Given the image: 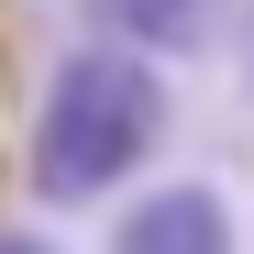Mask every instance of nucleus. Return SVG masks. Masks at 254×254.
I'll list each match as a JSON object with an SVG mask.
<instances>
[{"label": "nucleus", "mask_w": 254, "mask_h": 254, "mask_svg": "<svg viewBox=\"0 0 254 254\" xmlns=\"http://www.w3.org/2000/svg\"><path fill=\"white\" fill-rule=\"evenodd\" d=\"M243 89H254V11H243Z\"/></svg>", "instance_id": "obj_4"}, {"label": "nucleus", "mask_w": 254, "mask_h": 254, "mask_svg": "<svg viewBox=\"0 0 254 254\" xmlns=\"http://www.w3.org/2000/svg\"><path fill=\"white\" fill-rule=\"evenodd\" d=\"M0 254H45V243H22V232H0Z\"/></svg>", "instance_id": "obj_5"}, {"label": "nucleus", "mask_w": 254, "mask_h": 254, "mask_svg": "<svg viewBox=\"0 0 254 254\" xmlns=\"http://www.w3.org/2000/svg\"><path fill=\"white\" fill-rule=\"evenodd\" d=\"M111 254H232V199L221 188H144L122 210Z\"/></svg>", "instance_id": "obj_2"}, {"label": "nucleus", "mask_w": 254, "mask_h": 254, "mask_svg": "<svg viewBox=\"0 0 254 254\" xmlns=\"http://www.w3.org/2000/svg\"><path fill=\"white\" fill-rule=\"evenodd\" d=\"M166 144V77L144 45H77L45 77V111H33V188L45 199H100L122 177H144V155Z\"/></svg>", "instance_id": "obj_1"}, {"label": "nucleus", "mask_w": 254, "mask_h": 254, "mask_svg": "<svg viewBox=\"0 0 254 254\" xmlns=\"http://www.w3.org/2000/svg\"><path fill=\"white\" fill-rule=\"evenodd\" d=\"M100 33L144 45V56H199L221 33V0H100Z\"/></svg>", "instance_id": "obj_3"}]
</instances>
